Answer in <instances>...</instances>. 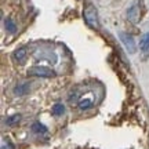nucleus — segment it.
<instances>
[{
	"instance_id": "nucleus-1",
	"label": "nucleus",
	"mask_w": 149,
	"mask_h": 149,
	"mask_svg": "<svg viewBox=\"0 0 149 149\" xmlns=\"http://www.w3.org/2000/svg\"><path fill=\"white\" fill-rule=\"evenodd\" d=\"M83 18H84L86 24L91 28V29H98L100 28V22H98V14L97 10L93 6H87L83 11Z\"/></svg>"
},
{
	"instance_id": "nucleus-2",
	"label": "nucleus",
	"mask_w": 149,
	"mask_h": 149,
	"mask_svg": "<svg viewBox=\"0 0 149 149\" xmlns=\"http://www.w3.org/2000/svg\"><path fill=\"white\" fill-rule=\"evenodd\" d=\"M127 18L133 22V24L139 22V19H141V0H134L133 4L128 7Z\"/></svg>"
},
{
	"instance_id": "nucleus-3",
	"label": "nucleus",
	"mask_w": 149,
	"mask_h": 149,
	"mask_svg": "<svg viewBox=\"0 0 149 149\" xmlns=\"http://www.w3.org/2000/svg\"><path fill=\"white\" fill-rule=\"evenodd\" d=\"M119 37H120V42L123 43V46L126 47L130 54H134L137 51V43L134 40V37L130 35V33H124V32H120L119 33Z\"/></svg>"
},
{
	"instance_id": "nucleus-4",
	"label": "nucleus",
	"mask_w": 149,
	"mask_h": 149,
	"mask_svg": "<svg viewBox=\"0 0 149 149\" xmlns=\"http://www.w3.org/2000/svg\"><path fill=\"white\" fill-rule=\"evenodd\" d=\"M28 74L37 76V77H53V76H55V72L47 66H32L28 70Z\"/></svg>"
},
{
	"instance_id": "nucleus-5",
	"label": "nucleus",
	"mask_w": 149,
	"mask_h": 149,
	"mask_svg": "<svg viewBox=\"0 0 149 149\" xmlns=\"http://www.w3.org/2000/svg\"><path fill=\"white\" fill-rule=\"evenodd\" d=\"M13 58H14V61H15V62H18V64L22 65L25 61H26V58H28L26 48H18V50H15V51H14V54H13Z\"/></svg>"
},
{
	"instance_id": "nucleus-6",
	"label": "nucleus",
	"mask_w": 149,
	"mask_h": 149,
	"mask_svg": "<svg viewBox=\"0 0 149 149\" xmlns=\"http://www.w3.org/2000/svg\"><path fill=\"white\" fill-rule=\"evenodd\" d=\"M77 105L81 111H86V109H90L93 107V100L88 98V97H83V98H80L79 101H77Z\"/></svg>"
},
{
	"instance_id": "nucleus-7",
	"label": "nucleus",
	"mask_w": 149,
	"mask_h": 149,
	"mask_svg": "<svg viewBox=\"0 0 149 149\" xmlns=\"http://www.w3.org/2000/svg\"><path fill=\"white\" fill-rule=\"evenodd\" d=\"M139 48H141V51H142V53L149 54V33H145L144 36L141 37Z\"/></svg>"
},
{
	"instance_id": "nucleus-8",
	"label": "nucleus",
	"mask_w": 149,
	"mask_h": 149,
	"mask_svg": "<svg viewBox=\"0 0 149 149\" xmlns=\"http://www.w3.org/2000/svg\"><path fill=\"white\" fill-rule=\"evenodd\" d=\"M26 93H29V84L28 83H22V84H18L14 88V94L18 97H21V95H25Z\"/></svg>"
},
{
	"instance_id": "nucleus-9",
	"label": "nucleus",
	"mask_w": 149,
	"mask_h": 149,
	"mask_svg": "<svg viewBox=\"0 0 149 149\" xmlns=\"http://www.w3.org/2000/svg\"><path fill=\"white\" fill-rule=\"evenodd\" d=\"M31 128H32L33 133H36V134H47V127H46L44 124H42V123H39V122L33 123Z\"/></svg>"
},
{
	"instance_id": "nucleus-10",
	"label": "nucleus",
	"mask_w": 149,
	"mask_h": 149,
	"mask_svg": "<svg viewBox=\"0 0 149 149\" xmlns=\"http://www.w3.org/2000/svg\"><path fill=\"white\" fill-rule=\"evenodd\" d=\"M51 112H53L54 116H61V115L65 113V107L62 104H55L53 107V109H51Z\"/></svg>"
},
{
	"instance_id": "nucleus-11",
	"label": "nucleus",
	"mask_w": 149,
	"mask_h": 149,
	"mask_svg": "<svg viewBox=\"0 0 149 149\" xmlns=\"http://www.w3.org/2000/svg\"><path fill=\"white\" fill-rule=\"evenodd\" d=\"M6 29H7L10 33H15V31H17V25L14 24L13 19H10V18L6 19Z\"/></svg>"
},
{
	"instance_id": "nucleus-12",
	"label": "nucleus",
	"mask_w": 149,
	"mask_h": 149,
	"mask_svg": "<svg viewBox=\"0 0 149 149\" xmlns=\"http://www.w3.org/2000/svg\"><path fill=\"white\" fill-rule=\"evenodd\" d=\"M19 120H21V116L19 115H14V116H10L6 120V124L7 126H15L17 123H19Z\"/></svg>"
},
{
	"instance_id": "nucleus-13",
	"label": "nucleus",
	"mask_w": 149,
	"mask_h": 149,
	"mask_svg": "<svg viewBox=\"0 0 149 149\" xmlns=\"http://www.w3.org/2000/svg\"><path fill=\"white\" fill-rule=\"evenodd\" d=\"M1 149H14V145L11 144L8 139H3L1 141Z\"/></svg>"
}]
</instances>
